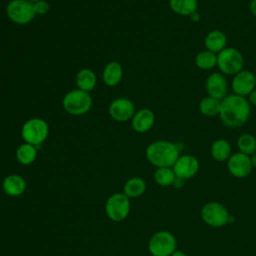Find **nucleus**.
Here are the masks:
<instances>
[{
    "label": "nucleus",
    "instance_id": "nucleus-9",
    "mask_svg": "<svg viewBox=\"0 0 256 256\" xmlns=\"http://www.w3.org/2000/svg\"><path fill=\"white\" fill-rule=\"evenodd\" d=\"M6 13L10 21L18 25H26L36 16L34 4L29 0H12L6 7Z\"/></svg>",
    "mask_w": 256,
    "mask_h": 256
},
{
    "label": "nucleus",
    "instance_id": "nucleus-34",
    "mask_svg": "<svg viewBox=\"0 0 256 256\" xmlns=\"http://www.w3.org/2000/svg\"><path fill=\"white\" fill-rule=\"evenodd\" d=\"M171 256H187V254L184 253V252L181 251V250H176Z\"/></svg>",
    "mask_w": 256,
    "mask_h": 256
},
{
    "label": "nucleus",
    "instance_id": "nucleus-20",
    "mask_svg": "<svg viewBox=\"0 0 256 256\" xmlns=\"http://www.w3.org/2000/svg\"><path fill=\"white\" fill-rule=\"evenodd\" d=\"M147 189L146 181L141 177H132L126 181L123 187V193L131 198H138L142 196Z\"/></svg>",
    "mask_w": 256,
    "mask_h": 256
},
{
    "label": "nucleus",
    "instance_id": "nucleus-11",
    "mask_svg": "<svg viewBox=\"0 0 256 256\" xmlns=\"http://www.w3.org/2000/svg\"><path fill=\"white\" fill-rule=\"evenodd\" d=\"M231 87L233 94L247 97L256 89V76L253 72L243 69L233 76Z\"/></svg>",
    "mask_w": 256,
    "mask_h": 256
},
{
    "label": "nucleus",
    "instance_id": "nucleus-30",
    "mask_svg": "<svg viewBox=\"0 0 256 256\" xmlns=\"http://www.w3.org/2000/svg\"><path fill=\"white\" fill-rule=\"evenodd\" d=\"M249 9H250V12L252 13V15L256 17V0H251V2L249 4Z\"/></svg>",
    "mask_w": 256,
    "mask_h": 256
},
{
    "label": "nucleus",
    "instance_id": "nucleus-10",
    "mask_svg": "<svg viewBox=\"0 0 256 256\" xmlns=\"http://www.w3.org/2000/svg\"><path fill=\"white\" fill-rule=\"evenodd\" d=\"M172 168L176 177L185 181L196 176L200 169V162L194 155L184 154L180 155Z\"/></svg>",
    "mask_w": 256,
    "mask_h": 256
},
{
    "label": "nucleus",
    "instance_id": "nucleus-23",
    "mask_svg": "<svg viewBox=\"0 0 256 256\" xmlns=\"http://www.w3.org/2000/svg\"><path fill=\"white\" fill-rule=\"evenodd\" d=\"M37 147L28 143H23L16 150V159L20 164L24 166L33 164L37 159Z\"/></svg>",
    "mask_w": 256,
    "mask_h": 256
},
{
    "label": "nucleus",
    "instance_id": "nucleus-3",
    "mask_svg": "<svg viewBox=\"0 0 256 256\" xmlns=\"http://www.w3.org/2000/svg\"><path fill=\"white\" fill-rule=\"evenodd\" d=\"M93 100L89 92L75 89L68 92L62 101L64 110L73 116H81L90 111Z\"/></svg>",
    "mask_w": 256,
    "mask_h": 256
},
{
    "label": "nucleus",
    "instance_id": "nucleus-18",
    "mask_svg": "<svg viewBox=\"0 0 256 256\" xmlns=\"http://www.w3.org/2000/svg\"><path fill=\"white\" fill-rule=\"evenodd\" d=\"M123 75L124 70L122 65L118 62L112 61L105 66L102 74V79L107 86L115 87L122 81Z\"/></svg>",
    "mask_w": 256,
    "mask_h": 256
},
{
    "label": "nucleus",
    "instance_id": "nucleus-35",
    "mask_svg": "<svg viewBox=\"0 0 256 256\" xmlns=\"http://www.w3.org/2000/svg\"><path fill=\"white\" fill-rule=\"evenodd\" d=\"M30 2H32V3H35V2H38V1H40V0H29Z\"/></svg>",
    "mask_w": 256,
    "mask_h": 256
},
{
    "label": "nucleus",
    "instance_id": "nucleus-2",
    "mask_svg": "<svg viewBox=\"0 0 256 256\" xmlns=\"http://www.w3.org/2000/svg\"><path fill=\"white\" fill-rule=\"evenodd\" d=\"M145 155L148 162L157 168L173 167L180 157V148L174 142L159 140L148 145Z\"/></svg>",
    "mask_w": 256,
    "mask_h": 256
},
{
    "label": "nucleus",
    "instance_id": "nucleus-7",
    "mask_svg": "<svg viewBox=\"0 0 256 256\" xmlns=\"http://www.w3.org/2000/svg\"><path fill=\"white\" fill-rule=\"evenodd\" d=\"M177 239L169 231L161 230L152 235L148 242L151 256H171L177 250Z\"/></svg>",
    "mask_w": 256,
    "mask_h": 256
},
{
    "label": "nucleus",
    "instance_id": "nucleus-13",
    "mask_svg": "<svg viewBox=\"0 0 256 256\" xmlns=\"http://www.w3.org/2000/svg\"><path fill=\"white\" fill-rule=\"evenodd\" d=\"M134 103L125 97H120L112 101L109 107L111 118L117 122H126L133 118L135 114Z\"/></svg>",
    "mask_w": 256,
    "mask_h": 256
},
{
    "label": "nucleus",
    "instance_id": "nucleus-25",
    "mask_svg": "<svg viewBox=\"0 0 256 256\" xmlns=\"http://www.w3.org/2000/svg\"><path fill=\"white\" fill-rule=\"evenodd\" d=\"M154 181L157 185L162 187L173 186L177 177L172 167L157 168L153 174Z\"/></svg>",
    "mask_w": 256,
    "mask_h": 256
},
{
    "label": "nucleus",
    "instance_id": "nucleus-1",
    "mask_svg": "<svg viewBox=\"0 0 256 256\" xmlns=\"http://www.w3.org/2000/svg\"><path fill=\"white\" fill-rule=\"evenodd\" d=\"M251 114V104L246 97L236 94L227 95L221 100L219 117L228 128H239L246 124Z\"/></svg>",
    "mask_w": 256,
    "mask_h": 256
},
{
    "label": "nucleus",
    "instance_id": "nucleus-32",
    "mask_svg": "<svg viewBox=\"0 0 256 256\" xmlns=\"http://www.w3.org/2000/svg\"><path fill=\"white\" fill-rule=\"evenodd\" d=\"M190 19H191L192 21H194V22H198V21L200 20V14H199L198 12H195L194 14H192V15L190 16Z\"/></svg>",
    "mask_w": 256,
    "mask_h": 256
},
{
    "label": "nucleus",
    "instance_id": "nucleus-28",
    "mask_svg": "<svg viewBox=\"0 0 256 256\" xmlns=\"http://www.w3.org/2000/svg\"><path fill=\"white\" fill-rule=\"evenodd\" d=\"M33 4H34V10L36 15H45L50 10V4L45 0H40Z\"/></svg>",
    "mask_w": 256,
    "mask_h": 256
},
{
    "label": "nucleus",
    "instance_id": "nucleus-26",
    "mask_svg": "<svg viewBox=\"0 0 256 256\" xmlns=\"http://www.w3.org/2000/svg\"><path fill=\"white\" fill-rule=\"evenodd\" d=\"M221 100L207 96L204 97L199 103V111L207 117H215L220 114Z\"/></svg>",
    "mask_w": 256,
    "mask_h": 256
},
{
    "label": "nucleus",
    "instance_id": "nucleus-21",
    "mask_svg": "<svg viewBox=\"0 0 256 256\" xmlns=\"http://www.w3.org/2000/svg\"><path fill=\"white\" fill-rule=\"evenodd\" d=\"M170 9L177 15L188 16L197 12L198 1L197 0H169Z\"/></svg>",
    "mask_w": 256,
    "mask_h": 256
},
{
    "label": "nucleus",
    "instance_id": "nucleus-6",
    "mask_svg": "<svg viewBox=\"0 0 256 256\" xmlns=\"http://www.w3.org/2000/svg\"><path fill=\"white\" fill-rule=\"evenodd\" d=\"M217 67L225 76H234L244 68L242 53L233 47H226L217 54Z\"/></svg>",
    "mask_w": 256,
    "mask_h": 256
},
{
    "label": "nucleus",
    "instance_id": "nucleus-24",
    "mask_svg": "<svg viewBox=\"0 0 256 256\" xmlns=\"http://www.w3.org/2000/svg\"><path fill=\"white\" fill-rule=\"evenodd\" d=\"M195 65L200 70H212L217 66V54L206 49L200 51L195 57Z\"/></svg>",
    "mask_w": 256,
    "mask_h": 256
},
{
    "label": "nucleus",
    "instance_id": "nucleus-19",
    "mask_svg": "<svg viewBox=\"0 0 256 256\" xmlns=\"http://www.w3.org/2000/svg\"><path fill=\"white\" fill-rule=\"evenodd\" d=\"M232 155V147L226 139H217L211 145V156L217 162H225Z\"/></svg>",
    "mask_w": 256,
    "mask_h": 256
},
{
    "label": "nucleus",
    "instance_id": "nucleus-22",
    "mask_svg": "<svg viewBox=\"0 0 256 256\" xmlns=\"http://www.w3.org/2000/svg\"><path fill=\"white\" fill-rule=\"evenodd\" d=\"M76 84L78 89L85 92H90L96 87L97 76L91 69L83 68L77 73Z\"/></svg>",
    "mask_w": 256,
    "mask_h": 256
},
{
    "label": "nucleus",
    "instance_id": "nucleus-5",
    "mask_svg": "<svg viewBox=\"0 0 256 256\" xmlns=\"http://www.w3.org/2000/svg\"><path fill=\"white\" fill-rule=\"evenodd\" d=\"M201 219L209 227L222 228L231 221V215L222 203L210 201L201 208Z\"/></svg>",
    "mask_w": 256,
    "mask_h": 256
},
{
    "label": "nucleus",
    "instance_id": "nucleus-14",
    "mask_svg": "<svg viewBox=\"0 0 256 256\" xmlns=\"http://www.w3.org/2000/svg\"><path fill=\"white\" fill-rule=\"evenodd\" d=\"M205 88L208 96L223 100L228 94V82L225 75L220 72L210 74L206 79Z\"/></svg>",
    "mask_w": 256,
    "mask_h": 256
},
{
    "label": "nucleus",
    "instance_id": "nucleus-33",
    "mask_svg": "<svg viewBox=\"0 0 256 256\" xmlns=\"http://www.w3.org/2000/svg\"><path fill=\"white\" fill-rule=\"evenodd\" d=\"M250 159H251V163H252L253 168H256V152L253 153V154L250 156Z\"/></svg>",
    "mask_w": 256,
    "mask_h": 256
},
{
    "label": "nucleus",
    "instance_id": "nucleus-8",
    "mask_svg": "<svg viewBox=\"0 0 256 256\" xmlns=\"http://www.w3.org/2000/svg\"><path fill=\"white\" fill-rule=\"evenodd\" d=\"M131 200L123 192L111 195L105 203V213L114 222L124 221L130 214Z\"/></svg>",
    "mask_w": 256,
    "mask_h": 256
},
{
    "label": "nucleus",
    "instance_id": "nucleus-12",
    "mask_svg": "<svg viewBox=\"0 0 256 256\" xmlns=\"http://www.w3.org/2000/svg\"><path fill=\"white\" fill-rule=\"evenodd\" d=\"M227 169L235 178L243 179L248 177L253 170L250 156L241 152L232 154L227 161Z\"/></svg>",
    "mask_w": 256,
    "mask_h": 256
},
{
    "label": "nucleus",
    "instance_id": "nucleus-17",
    "mask_svg": "<svg viewBox=\"0 0 256 256\" xmlns=\"http://www.w3.org/2000/svg\"><path fill=\"white\" fill-rule=\"evenodd\" d=\"M227 36L223 31L212 30L206 35L204 39V46L206 50L218 54L227 47Z\"/></svg>",
    "mask_w": 256,
    "mask_h": 256
},
{
    "label": "nucleus",
    "instance_id": "nucleus-31",
    "mask_svg": "<svg viewBox=\"0 0 256 256\" xmlns=\"http://www.w3.org/2000/svg\"><path fill=\"white\" fill-rule=\"evenodd\" d=\"M173 186H174L175 188H181V187H183V186H184V180L177 178L176 181L174 182V185H173Z\"/></svg>",
    "mask_w": 256,
    "mask_h": 256
},
{
    "label": "nucleus",
    "instance_id": "nucleus-16",
    "mask_svg": "<svg viewBox=\"0 0 256 256\" xmlns=\"http://www.w3.org/2000/svg\"><path fill=\"white\" fill-rule=\"evenodd\" d=\"M2 189L4 193L10 197H19L25 193L27 183L22 176L18 174H11L4 178L2 182Z\"/></svg>",
    "mask_w": 256,
    "mask_h": 256
},
{
    "label": "nucleus",
    "instance_id": "nucleus-27",
    "mask_svg": "<svg viewBox=\"0 0 256 256\" xmlns=\"http://www.w3.org/2000/svg\"><path fill=\"white\" fill-rule=\"evenodd\" d=\"M237 148L239 152L251 156L256 152V138L252 134H242L237 139Z\"/></svg>",
    "mask_w": 256,
    "mask_h": 256
},
{
    "label": "nucleus",
    "instance_id": "nucleus-4",
    "mask_svg": "<svg viewBox=\"0 0 256 256\" xmlns=\"http://www.w3.org/2000/svg\"><path fill=\"white\" fill-rule=\"evenodd\" d=\"M21 136L24 143L34 145L38 149L49 136L48 123L41 118H31L23 124Z\"/></svg>",
    "mask_w": 256,
    "mask_h": 256
},
{
    "label": "nucleus",
    "instance_id": "nucleus-29",
    "mask_svg": "<svg viewBox=\"0 0 256 256\" xmlns=\"http://www.w3.org/2000/svg\"><path fill=\"white\" fill-rule=\"evenodd\" d=\"M248 101L250 104H252L253 106L256 107V89L248 96Z\"/></svg>",
    "mask_w": 256,
    "mask_h": 256
},
{
    "label": "nucleus",
    "instance_id": "nucleus-15",
    "mask_svg": "<svg viewBox=\"0 0 256 256\" xmlns=\"http://www.w3.org/2000/svg\"><path fill=\"white\" fill-rule=\"evenodd\" d=\"M155 114L148 108H143L137 111L131 119V126L137 133H146L150 131L155 124Z\"/></svg>",
    "mask_w": 256,
    "mask_h": 256
}]
</instances>
